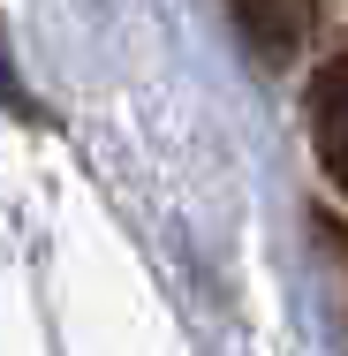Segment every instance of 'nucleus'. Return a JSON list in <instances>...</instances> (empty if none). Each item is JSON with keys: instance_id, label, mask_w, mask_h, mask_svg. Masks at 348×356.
<instances>
[{"instance_id": "f257e3e1", "label": "nucleus", "mask_w": 348, "mask_h": 356, "mask_svg": "<svg viewBox=\"0 0 348 356\" xmlns=\"http://www.w3.org/2000/svg\"><path fill=\"white\" fill-rule=\"evenodd\" d=\"M310 15H318V0H235V23H242L250 54H258V61H273V69L303 54Z\"/></svg>"}, {"instance_id": "f03ea898", "label": "nucleus", "mask_w": 348, "mask_h": 356, "mask_svg": "<svg viewBox=\"0 0 348 356\" xmlns=\"http://www.w3.org/2000/svg\"><path fill=\"white\" fill-rule=\"evenodd\" d=\"M310 144H318V167L348 190V54H333L310 83Z\"/></svg>"}]
</instances>
